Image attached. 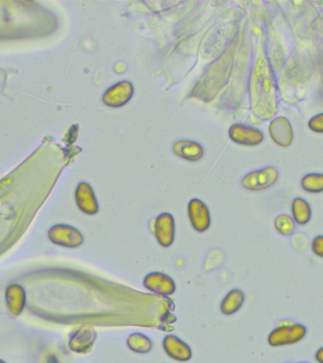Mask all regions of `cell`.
<instances>
[{
    "mask_svg": "<svg viewBox=\"0 0 323 363\" xmlns=\"http://www.w3.org/2000/svg\"><path fill=\"white\" fill-rule=\"evenodd\" d=\"M299 363H308V362H299Z\"/></svg>",
    "mask_w": 323,
    "mask_h": 363,
    "instance_id": "cb8c5ba5",
    "label": "cell"
},
{
    "mask_svg": "<svg viewBox=\"0 0 323 363\" xmlns=\"http://www.w3.org/2000/svg\"><path fill=\"white\" fill-rule=\"evenodd\" d=\"M279 179V172L275 167H267L245 175L241 186L249 191H263L274 187Z\"/></svg>",
    "mask_w": 323,
    "mask_h": 363,
    "instance_id": "3957f363",
    "label": "cell"
},
{
    "mask_svg": "<svg viewBox=\"0 0 323 363\" xmlns=\"http://www.w3.org/2000/svg\"><path fill=\"white\" fill-rule=\"evenodd\" d=\"M76 202L79 209L85 214L95 215L99 212V202L92 187L87 183L82 182L77 187Z\"/></svg>",
    "mask_w": 323,
    "mask_h": 363,
    "instance_id": "7c38bea8",
    "label": "cell"
},
{
    "mask_svg": "<svg viewBox=\"0 0 323 363\" xmlns=\"http://www.w3.org/2000/svg\"><path fill=\"white\" fill-rule=\"evenodd\" d=\"M230 139L243 146H256L264 140V134L256 128L244 124L232 125L229 130Z\"/></svg>",
    "mask_w": 323,
    "mask_h": 363,
    "instance_id": "8992f818",
    "label": "cell"
},
{
    "mask_svg": "<svg viewBox=\"0 0 323 363\" xmlns=\"http://www.w3.org/2000/svg\"><path fill=\"white\" fill-rule=\"evenodd\" d=\"M307 327L300 323L278 325L267 337V342L272 347H289L302 342L307 337Z\"/></svg>",
    "mask_w": 323,
    "mask_h": 363,
    "instance_id": "7a4b0ae2",
    "label": "cell"
},
{
    "mask_svg": "<svg viewBox=\"0 0 323 363\" xmlns=\"http://www.w3.org/2000/svg\"><path fill=\"white\" fill-rule=\"evenodd\" d=\"M96 331L91 327H82L79 331L75 333L73 338L70 340V348L77 353H88L92 349L96 340Z\"/></svg>",
    "mask_w": 323,
    "mask_h": 363,
    "instance_id": "5bb4252c",
    "label": "cell"
},
{
    "mask_svg": "<svg viewBox=\"0 0 323 363\" xmlns=\"http://www.w3.org/2000/svg\"><path fill=\"white\" fill-rule=\"evenodd\" d=\"M270 134L275 143L281 147H289L294 139L291 124L284 117L272 120L270 125Z\"/></svg>",
    "mask_w": 323,
    "mask_h": 363,
    "instance_id": "30bf717a",
    "label": "cell"
},
{
    "mask_svg": "<svg viewBox=\"0 0 323 363\" xmlns=\"http://www.w3.org/2000/svg\"><path fill=\"white\" fill-rule=\"evenodd\" d=\"M163 348L169 357L177 362H189L192 359L191 348L174 335H167L164 338Z\"/></svg>",
    "mask_w": 323,
    "mask_h": 363,
    "instance_id": "8fae6325",
    "label": "cell"
},
{
    "mask_svg": "<svg viewBox=\"0 0 323 363\" xmlns=\"http://www.w3.org/2000/svg\"><path fill=\"white\" fill-rule=\"evenodd\" d=\"M174 152L177 156L190 162L199 161L204 154L202 145L191 140H179L175 142Z\"/></svg>",
    "mask_w": 323,
    "mask_h": 363,
    "instance_id": "4fadbf2b",
    "label": "cell"
},
{
    "mask_svg": "<svg viewBox=\"0 0 323 363\" xmlns=\"http://www.w3.org/2000/svg\"><path fill=\"white\" fill-rule=\"evenodd\" d=\"M132 96H134V85L131 82L121 81L105 91L102 96V102L106 106L119 108L131 101Z\"/></svg>",
    "mask_w": 323,
    "mask_h": 363,
    "instance_id": "277c9868",
    "label": "cell"
},
{
    "mask_svg": "<svg viewBox=\"0 0 323 363\" xmlns=\"http://www.w3.org/2000/svg\"><path fill=\"white\" fill-rule=\"evenodd\" d=\"M49 237L54 244L69 248L81 246L84 242V236L82 233L69 225L55 226L54 229L50 230Z\"/></svg>",
    "mask_w": 323,
    "mask_h": 363,
    "instance_id": "52a82bcc",
    "label": "cell"
},
{
    "mask_svg": "<svg viewBox=\"0 0 323 363\" xmlns=\"http://www.w3.org/2000/svg\"><path fill=\"white\" fill-rule=\"evenodd\" d=\"M127 345L132 351L139 354H147L152 351L154 344L149 338L142 333H132L127 339Z\"/></svg>",
    "mask_w": 323,
    "mask_h": 363,
    "instance_id": "e0dca14e",
    "label": "cell"
},
{
    "mask_svg": "<svg viewBox=\"0 0 323 363\" xmlns=\"http://www.w3.org/2000/svg\"><path fill=\"white\" fill-rule=\"evenodd\" d=\"M189 216L193 229L199 233H204L209 229L211 224V216L209 209L204 202L199 199H193L189 204Z\"/></svg>",
    "mask_w": 323,
    "mask_h": 363,
    "instance_id": "9c48e42d",
    "label": "cell"
},
{
    "mask_svg": "<svg viewBox=\"0 0 323 363\" xmlns=\"http://www.w3.org/2000/svg\"><path fill=\"white\" fill-rule=\"evenodd\" d=\"M291 217L297 225L304 226L309 224L312 218V209L309 202L302 197L295 198L291 204Z\"/></svg>",
    "mask_w": 323,
    "mask_h": 363,
    "instance_id": "9a60e30c",
    "label": "cell"
},
{
    "mask_svg": "<svg viewBox=\"0 0 323 363\" xmlns=\"http://www.w3.org/2000/svg\"><path fill=\"white\" fill-rule=\"evenodd\" d=\"M245 297L244 292L241 290L235 289L228 292L226 296L222 300L220 305V310L224 315H232L239 312L244 305Z\"/></svg>",
    "mask_w": 323,
    "mask_h": 363,
    "instance_id": "2e32d148",
    "label": "cell"
},
{
    "mask_svg": "<svg viewBox=\"0 0 323 363\" xmlns=\"http://www.w3.org/2000/svg\"><path fill=\"white\" fill-rule=\"evenodd\" d=\"M47 363H57V360H55L54 358H51V359H50L49 362Z\"/></svg>",
    "mask_w": 323,
    "mask_h": 363,
    "instance_id": "603a6c76",
    "label": "cell"
},
{
    "mask_svg": "<svg viewBox=\"0 0 323 363\" xmlns=\"http://www.w3.org/2000/svg\"><path fill=\"white\" fill-rule=\"evenodd\" d=\"M311 251L315 257L323 259V235H318L312 239L310 244Z\"/></svg>",
    "mask_w": 323,
    "mask_h": 363,
    "instance_id": "ffe728a7",
    "label": "cell"
},
{
    "mask_svg": "<svg viewBox=\"0 0 323 363\" xmlns=\"http://www.w3.org/2000/svg\"><path fill=\"white\" fill-rule=\"evenodd\" d=\"M154 236L162 247L171 246L175 239V220L169 213H163L154 220Z\"/></svg>",
    "mask_w": 323,
    "mask_h": 363,
    "instance_id": "5b68a950",
    "label": "cell"
},
{
    "mask_svg": "<svg viewBox=\"0 0 323 363\" xmlns=\"http://www.w3.org/2000/svg\"><path fill=\"white\" fill-rule=\"evenodd\" d=\"M315 360L318 363H323V347L319 348L315 352Z\"/></svg>",
    "mask_w": 323,
    "mask_h": 363,
    "instance_id": "7402d4cb",
    "label": "cell"
},
{
    "mask_svg": "<svg viewBox=\"0 0 323 363\" xmlns=\"http://www.w3.org/2000/svg\"><path fill=\"white\" fill-rule=\"evenodd\" d=\"M300 186L308 194H322L323 192V174L304 175L300 181Z\"/></svg>",
    "mask_w": 323,
    "mask_h": 363,
    "instance_id": "d6986e66",
    "label": "cell"
},
{
    "mask_svg": "<svg viewBox=\"0 0 323 363\" xmlns=\"http://www.w3.org/2000/svg\"><path fill=\"white\" fill-rule=\"evenodd\" d=\"M308 126L313 132H323V113L313 117L308 122Z\"/></svg>",
    "mask_w": 323,
    "mask_h": 363,
    "instance_id": "44dd1931",
    "label": "cell"
},
{
    "mask_svg": "<svg viewBox=\"0 0 323 363\" xmlns=\"http://www.w3.org/2000/svg\"><path fill=\"white\" fill-rule=\"evenodd\" d=\"M297 224L289 214L278 215L274 220V229L283 237H290L294 234Z\"/></svg>",
    "mask_w": 323,
    "mask_h": 363,
    "instance_id": "ac0fdd59",
    "label": "cell"
},
{
    "mask_svg": "<svg viewBox=\"0 0 323 363\" xmlns=\"http://www.w3.org/2000/svg\"><path fill=\"white\" fill-rule=\"evenodd\" d=\"M250 104L260 119H269L276 114V87L272 70L264 60L255 65L250 77Z\"/></svg>",
    "mask_w": 323,
    "mask_h": 363,
    "instance_id": "6da1fadb",
    "label": "cell"
},
{
    "mask_svg": "<svg viewBox=\"0 0 323 363\" xmlns=\"http://www.w3.org/2000/svg\"><path fill=\"white\" fill-rule=\"evenodd\" d=\"M144 286L154 294L169 296L176 292L174 280L164 272H150L144 279Z\"/></svg>",
    "mask_w": 323,
    "mask_h": 363,
    "instance_id": "ba28073f",
    "label": "cell"
}]
</instances>
